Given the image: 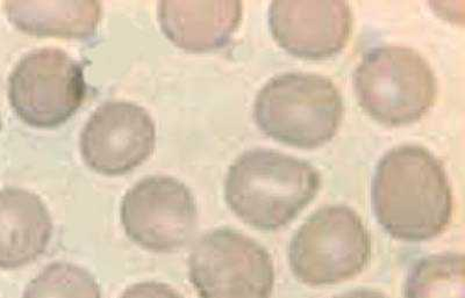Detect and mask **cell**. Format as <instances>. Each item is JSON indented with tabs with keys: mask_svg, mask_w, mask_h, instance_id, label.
Listing matches in <instances>:
<instances>
[{
	"mask_svg": "<svg viewBox=\"0 0 465 298\" xmlns=\"http://www.w3.org/2000/svg\"><path fill=\"white\" fill-rule=\"evenodd\" d=\"M377 222L394 239L422 243L450 226L454 198L442 161L426 148L401 146L385 153L373 176Z\"/></svg>",
	"mask_w": 465,
	"mask_h": 298,
	"instance_id": "obj_1",
	"label": "cell"
},
{
	"mask_svg": "<svg viewBox=\"0 0 465 298\" xmlns=\"http://www.w3.org/2000/svg\"><path fill=\"white\" fill-rule=\"evenodd\" d=\"M322 175L312 164L285 153L254 149L228 169L225 198L235 216L262 231L292 222L317 197Z\"/></svg>",
	"mask_w": 465,
	"mask_h": 298,
	"instance_id": "obj_2",
	"label": "cell"
},
{
	"mask_svg": "<svg viewBox=\"0 0 465 298\" xmlns=\"http://www.w3.org/2000/svg\"><path fill=\"white\" fill-rule=\"evenodd\" d=\"M343 114L339 89L315 73L278 74L261 89L254 103L255 123L264 135L307 150L331 142Z\"/></svg>",
	"mask_w": 465,
	"mask_h": 298,
	"instance_id": "obj_3",
	"label": "cell"
},
{
	"mask_svg": "<svg viewBox=\"0 0 465 298\" xmlns=\"http://www.w3.org/2000/svg\"><path fill=\"white\" fill-rule=\"evenodd\" d=\"M354 89L364 113L386 127L420 121L438 93L429 62L414 49L400 45L365 53L355 70Z\"/></svg>",
	"mask_w": 465,
	"mask_h": 298,
	"instance_id": "obj_4",
	"label": "cell"
},
{
	"mask_svg": "<svg viewBox=\"0 0 465 298\" xmlns=\"http://www.w3.org/2000/svg\"><path fill=\"white\" fill-rule=\"evenodd\" d=\"M372 239L362 218L342 205L322 207L297 230L289 264L299 283L331 285L361 274L371 263Z\"/></svg>",
	"mask_w": 465,
	"mask_h": 298,
	"instance_id": "obj_5",
	"label": "cell"
},
{
	"mask_svg": "<svg viewBox=\"0 0 465 298\" xmlns=\"http://www.w3.org/2000/svg\"><path fill=\"white\" fill-rule=\"evenodd\" d=\"M189 277L201 298H272L275 267L260 243L222 227L194 244Z\"/></svg>",
	"mask_w": 465,
	"mask_h": 298,
	"instance_id": "obj_6",
	"label": "cell"
},
{
	"mask_svg": "<svg viewBox=\"0 0 465 298\" xmlns=\"http://www.w3.org/2000/svg\"><path fill=\"white\" fill-rule=\"evenodd\" d=\"M87 93L84 68L57 48L26 53L8 78V99L28 126L51 130L72 119Z\"/></svg>",
	"mask_w": 465,
	"mask_h": 298,
	"instance_id": "obj_7",
	"label": "cell"
},
{
	"mask_svg": "<svg viewBox=\"0 0 465 298\" xmlns=\"http://www.w3.org/2000/svg\"><path fill=\"white\" fill-rule=\"evenodd\" d=\"M127 237L155 254H173L193 237L198 225L196 201L176 178H143L128 190L120 207Z\"/></svg>",
	"mask_w": 465,
	"mask_h": 298,
	"instance_id": "obj_8",
	"label": "cell"
},
{
	"mask_svg": "<svg viewBox=\"0 0 465 298\" xmlns=\"http://www.w3.org/2000/svg\"><path fill=\"white\" fill-rule=\"evenodd\" d=\"M155 123L148 111L126 101L105 102L83 128L80 148L86 167L99 175H127L153 155Z\"/></svg>",
	"mask_w": 465,
	"mask_h": 298,
	"instance_id": "obj_9",
	"label": "cell"
},
{
	"mask_svg": "<svg viewBox=\"0 0 465 298\" xmlns=\"http://www.w3.org/2000/svg\"><path fill=\"white\" fill-rule=\"evenodd\" d=\"M269 27L273 40L290 55L322 61L346 48L352 33V12L344 2H273Z\"/></svg>",
	"mask_w": 465,
	"mask_h": 298,
	"instance_id": "obj_10",
	"label": "cell"
},
{
	"mask_svg": "<svg viewBox=\"0 0 465 298\" xmlns=\"http://www.w3.org/2000/svg\"><path fill=\"white\" fill-rule=\"evenodd\" d=\"M241 2H160L157 19L169 41L189 53L226 47L242 22Z\"/></svg>",
	"mask_w": 465,
	"mask_h": 298,
	"instance_id": "obj_11",
	"label": "cell"
},
{
	"mask_svg": "<svg viewBox=\"0 0 465 298\" xmlns=\"http://www.w3.org/2000/svg\"><path fill=\"white\" fill-rule=\"evenodd\" d=\"M53 231L52 215L36 194L0 189V269L35 263L47 250Z\"/></svg>",
	"mask_w": 465,
	"mask_h": 298,
	"instance_id": "obj_12",
	"label": "cell"
},
{
	"mask_svg": "<svg viewBox=\"0 0 465 298\" xmlns=\"http://www.w3.org/2000/svg\"><path fill=\"white\" fill-rule=\"evenodd\" d=\"M4 7L10 22L33 36L90 39L102 18L98 2H7Z\"/></svg>",
	"mask_w": 465,
	"mask_h": 298,
	"instance_id": "obj_13",
	"label": "cell"
},
{
	"mask_svg": "<svg viewBox=\"0 0 465 298\" xmlns=\"http://www.w3.org/2000/svg\"><path fill=\"white\" fill-rule=\"evenodd\" d=\"M405 298H464V256L441 254L413 264L404 284Z\"/></svg>",
	"mask_w": 465,
	"mask_h": 298,
	"instance_id": "obj_14",
	"label": "cell"
},
{
	"mask_svg": "<svg viewBox=\"0 0 465 298\" xmlns=\"http://www.w3.org/2000/svg\"><path fill=\"white\" fill-rule=\"evenodd\" d=\"M23 298H102L94 275L77 264H48L28 284Z\"/></svg>",
	"mask_w": 465,
	"mask_h": 298,
	"instance_id": "obj_15",
	"label": "cell"
},
{
	"mask_svg": "<svg viewBox=\"0 0 465 298\" xmlns=\"http://www.w3.org/2000/svg\"><path fill=\"white\" fill-rule=\"evenodd\" d=\"M120 298H184L180 293L174 291L170 285L156 283V281H144L131 285L123 293Z\"/></svg>",
	"mask_w": 465,
	"mask_h": 298,
	"instance_id": "obj_16",
	"label": "cell"
},
{
	"mask_svg": "<svg viewBox=\"0 0 465 298\" xmlns=\"http://www.w3.org/2000/svg\"><path fill=\"white\" fill-rule=\"evenodd\" d=\"M334 298H388L380 292L371 291V289H357V291L342 293V295Z\"/></svg>",
	"mask_w": 465,
	"mask_h": 298,
	"instance_id": "obj_17",
	"label": "cell"
},
{
	"mask_svg": "<svg viewBox=\"0 0 465 298\" xmlns=\"http://www.w3.org/2000/svg\"><path fill=\"white\" fill-rule=\"evenodd\" d=\"M0 130H2V119H0Z\"/></svg>",
	"mask_w": 465,
	"mask_h": 298,
	"instance_id": "obj_18",
	"label": "cell"
}]
</instances>
